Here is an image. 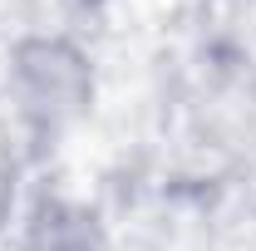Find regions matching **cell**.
Wrapping results in <instances>:
<instances>
[{
	"label": "cell",
	"mask_w": 256,
	"mask_h": 251,
	"mask_svg": "<svg viewBox=\"0 0 256 251\" xmlns=\"http://www.w3.org/2000/svg\"><path fill=\"white\" fill-rule=\"evenodd\" d=\"M25 168H30V153H25V143L15 138V128L5 124V114H0V236H10L15 222L25 217V212H20Z\"/></svg>",
	"instance_id": "cell-3"
},
{
	"label": "cell",
	"mask_w": 256,
	"mask_h": 251,
	"mask_svg": "<svg viewBox=\"0 0 256 251\" xmlns=\"http://www.w3.org/2000/svg\"><path fill=\"white\" fill-rule=\"evenodd\" d=\"M94 98H98V74L79 40H69L60 30H34L5 50L0 114L15 128V138L25 143L30 162L44 153H60L89 124Z\"/></svg>",
	"instance_id": "cell-1"
},
{
	"label": "cell",
	"mask_w": 256,
	"mask_h": 251,
	"mask_svg": "<svg viewBox=\"0 0 256 251\" xmlns=\"http://www.w3.org/2000/svg\"><path fill=\"white\" fill-rule=\"evenodd\" d=\"M10 251H114V236L89 202L79 197H40L15 222Z\"/></svg>",
	"instance_id": "cell-2"
}]
</instances>
